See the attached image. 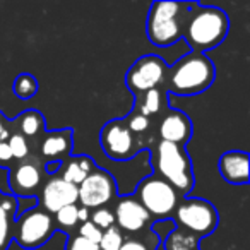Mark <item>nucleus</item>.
Segmentation results:
<instances>
[{
  "label": "nucleus",
  "mask_w": 250,
  "mask_h": 250,
  "mask_svg": "<svg viewBox=\"0 0 250 250\" xmlns=\"http://www.w3.org/2000/svg\"><path fill=\"white\" fill-rule=\"evenodd\" d=\"M216 67L208 55L188 52L175 63L168 65L163 89L177 96H195L212 86Z\"/></svg>",
  "instance_id": "obj_1"
},
{
  "label": "nucleus",
  "mask_w": 250,
  "mask_h": 250,
  "mask_svg": "<svg viewBox=\"0 0 250 250\" xmlns=\"http://www.w3.org/2000/svg\"><path fill=\"white\" fill-rule=\"evenodd\" d=\"M229 31V19L219 7L201 5L195 2L184 28L182 38L190 46V52L204 53L219 46Z\"/></svg>",
  "instance_id": "obj_2"
},
{
  "label": "nucleus",
  "mask_w": 250,
  "mask_h": 250,
  "mask_svg": "<svg viewBox=\"0 0 250 250\" xmlns=\"http://www.w3.org/2000/svg\"><path fill=\"white\" fill-rule=\"evenodd\" d=\"M151 167L154 175L167 180L182 199L188 197L195 180L192 171V160L185 147L158 141L151 147Z\"/></svg>",
  "instance_id": "obj_3"
},
{
  "label": "nucleus",
  "mask_w": 250,
  "mask_h": 250,
  "mask_svg": "<svg viewBox=\"0 0 250 250\" xmlns=\"http://www.w3.org/2000/svg\"><path fill=\"white\" fill-rule=\"evenodd\" d=\"M195 2H154L151 4L146 21L149 43L167 48L184 36V28Z\"/></svg>",
  "instance_id": "obj_4"
},
{
  "label": "nucleus",
  "mask_w": 250,
  "mask_h": 250,
  "mask_svg": "<svg viewBox=\"0 0 250 250\" xmlns=\"http://www.w3.org/2000/svg\"><path fill=\"white\" fill-rule=\"evenodd\" d=\"M134 197L149 212L154 223L171 218L182 199L178 192L167 180H163L154 173L137 184Z\"/></svg>",
  "instance_id": "obj_5"
},
{
  "label": "nucleus",
  "mask_w": 250,
  "mask_h": 250,
  "mask_svg": "<svg viewBox=\"0 0 250 250\" xmlns=\"http://www.w3.org/2000/svg\"><path fill=\"white\" fill-rule=\"evenodd\" d=\"M171 218H173L171 221L175 223L177 228L187 229L199 240L212 235L219 225L218 209L212 206V202L201 197L180 199Z\"/></svg>",
  "instance_id": "obj_6"
},
{
  "label": "nucleus",
  "mask_w": 250,
  "mask_h": 250,
  "mask_svg": "<svg viewBox=\"0 0 250 250\" xmlns=\"http://www.w3.org/2000/svg\"><path fill=\"white\" fill-rule=\"evenodd\" d=\"M55 229L57 226L53 216L36 206L22 212L14 221L12 240L18 242V245L24 250H36L52 238Z\"/></svg>",
  "instance_id": "obj_7"
},
{
  "label": "nucleus",
  "mask_w": 250,
  "mask_h": 250,
  "mask_svg": "<svg viewBox=\"0 0 250 250\" xmlns=\"http://www.w3.org/2000/svg\"><path fill=\"white\" fill-rule=\"evenodd\" d=\"M100 143L104 154L113 161H129L144 149V141L129 130L125 118H113L103 125Z\"/></svg>",
  "instance_id": "obj_8"
},
{
  "label": "nucleus",
  "mask_w": 250,
  "mask_h": 250,
  "mask_svg": "<svg viewBox=\"0 0 250 250\" xmlns=\"http://www.w3.org/2000/svg\"><path fill=\"white\" fill-rule=\"evenodd\" d=\"M168 63L158 55H143L129 67L125 74V86L136 96L146 91L163 87Z\"/></svg>",
  "instance_id": "obj_9"
},
{
  "label": "nucleus",
  "mask_w": 250,
  "mask_h": 250,
  "mask_svg": "<svg viewBox=\"0 0 250 250\" xmlns=\"http://www.w3.org/2000/svg\"><path fill=\"white\" fill-rule=\"evenodd\" d=\"M118 194L117 184L111 173L103 168H96L83 184L77 187V202L89 211L98 208H106L111 201H115Z\"/></svg>",
  "instance_id": "obj_10"
},
{
  "label": "nucleus",
  "mask_w": 250,
  "mask_h": 250,
  "mask_svg": "<svg viewBox=\"0 0 250 250\" xmlns=\"http://www.w3.org/2000/svg\"><path fill=\"white\" fill-rule=\"evenodd\" d=\"M45 168L38 160L29 156L28 160L19 161L9 168V187L12 195L18 197H31L38 195L43 182H45Z\"/></svg>",
  "instance_id": "obj_11"
},
{
  "label": "nucleus",
  "mask_w": 250,
  "mask_h": 250,
  "mask_svg": "<svg viewBox=\"0 0 250 250\" xmlns=\"http://www.w3.org/2000/svg\"><path fill=\"white\" fill-rule=\"evenodd\" d=\"M115 216V226L120 229L122 233H129V235H136L153 225V218L149 212L141 206L134 195L129 197H120L115 202V208L111 209Z\"/></svg>",
  "instance_id": "obj_12"
},
{
  "label": "nucleus",
  "mask_w": 250,
  "mask_h": 250,
  "mask_svg": "<svg viewBox=\"0 0 250 250\" xmlns=\"http://www.w3.org/2000/svg\"><path fill=\"white\" fill-rule=\"evenodd\" d=\"M77 204V187L63 180L60 175H53L43 182L38 194V208L48 214H55L62 208Z\"/></svg>",
  "instance_id": "obj_13"
},
{
  "label": "nucleus",
  "mask_w": 250,
  "mask_h": 250,
  "mask_svg": "<svg viewBox=\"0 0 250 250\" xmlns=\"http://www.w3.org/2000/svg\"><path fill=\"white\" fill-rule=\"evenodd\" d=\"M192 132H194V125H192L190 117L182 110H171L170 108L158 124L160 141L177 144L182 147H185V144L190 141Z\"/></svg>",
  "instance_id": "obj_14"
},
{
  "label": "nucleus",
  "mask_w": 250,
  "mask_h": 250,
  "mask_svg": "<svg viewBox=\"0 0 250 250\" xmlns=\"http://www.w3.org/2000/svg\"><path fill=\"white\" fill-rule=\"evenodd\" d=\"M40 154L46 163L59 161L63 163L67 158L72 156L74 149V130L60 129V130H45L40 137Z\"/></svg>",
  "instance_id": "obj_15"
},
{
  "label": "nucleus",
  "mask_w": 250,
  "mask_h": 250,
  "mask_svg": "<svg viewBox=\"0 0 250 250\" xmlns=\"http://www.w3.org/2000/svg\"><path fill=\"white\" fill-rule=\"evenodd\" d=\"M249 153L238 149L226 151L218 160V171L223 180L231 185L249 184Z\"/></svg>",
  "instance_id": "obj_16"
},
{
  "label": "nucleus",
  "mask_w": 250,
  "mask_h": 250,
  "mask_svg": "<svg viewBox=\"0 0 250 250\" xmlns=\"http://www.w3.org/2000/svg\"><path fill=\"white\" fill-rule=\"evenodd\" d=\"M170 110V100L168 94L163 87H156V89L146 91V93L136 96V103H134V111L144 115L146 118L154 117H163L167 111Z\"/></svg>",
  "instance_id": "obj_17"
},
{
  "label": "nucleus",
  "mask_w": 250,
  "mask_h": 250,
  "mask_svg": "<svg viewBox=\"0 0 250 250\" xmlns=\"http://www.w3.org/2000/svg\"><path fill=\"white\" fill-rule=\"evenodd\" d=\"M96 168V163H94V160L91 156H86V154L70 156L62 163V175L60 177L65 182H69V184L79 187Z\"/></svg>",
  "instance_id": "obj_18"
},
{
  "label": "nucleus",
  "mask_w": 250,
  "mask_h": 250,
  "mask_svg": "<svg viewBox=\"0 0 250 250\" xmlns=\"http://www.w3.org/2000/svg\"><path fill=\"white\" fill-rule=\"evenodd\" d=\"M18 206L19 201L14 195L4 194V199L0 202V250H7L12 242Z\"/></svg>",
  "instance_id": "obj_19"
},
{
  "label": "nucleus",
  "mask_w": 250,
  "mask_h": 250,
  "mask_svg": "<svg viewBox=\"0 0 250 250\" xmlns=\"http://www.w3.org/2000/svg\"><path fill=\"white\" fill-rule=\"evenodd\" d=\"M12 124V132L21 134L26 139H36V137H42L45 132V117L42 115V111L38 110H26L19 115L18 118L11 122Z\"/></svg>",
  "instance_id": "obj_20"
},
{
  "label": "nucleus",
  "mask_w": 250,
  "mask_h": 250,
  "mask_svg": "<svg viewBox=\"0 0 250 250\" xmlns=\"http://www.w3.org/2000/svg\"><path fill=\"white\" fill-rule=\"evenodd\" d=\"M199 242L201 240L195 235L188 233L187 229H182L175 226L161 242V249L163 250H195L199 249Z\"/></svg>",
  "instance_id": "obj_21"
},
{
  "label": "nucleus",
  "mask_w": 250,
  "mask_h": 250,
  "mask_svg": "<svg viewBox=\"0 0 250 250\" xmlns=\"http://www.w3.org/2000/svg\"><path fill=\"white\" fill-rule=\"evenodd\" d=\"M38 89H40L38 79L28 72L19 74L14 79V83H12V93H14L19 100H31V98L36 96Z\"/></svg>",
  "instance_id": "obj_22"
},
{
  "label": "nucleus",
  "mask_w": 250,
  "mask_h": 250,
  "mask_svg": "<svg viewBox=\"0 0 250 250\" xmlns=\"http://www.w3.org/2000/svg\"><path fill=\"white\" fill-rule=\"evenodd\" d=\"M77 209L79 206L77 204H70L62 208L60 211H57L53 214V221H55V226H59L62 231L72 235L74 229L79 226V218H77Z\"/></svg>",
  "instance_id": "obj_23"
},
{
  "label": "nucleus",
  "mask_w": 250,
  "mask_h": 250,
  "mask_svg": "<svg viewBox=\"0 0 250 250\" xmlns=\"http://www.w3.org/2000/svg\"><path fill=\"white\" fill-rule=\"evenodd\" d=\"M9 149H11L12 160L14 161H24L31 156V147H29V141L26 137H22L21 134L12 132L7 139Z\"/></svg>",
  "instance_id": "obj_24"
},
{
  "label": "nucleus",
  "mask_w": 250,
  "mask_h": 250,
  "mask_svg": "<svg viewBox=\"0 0 250 250\" xmlns=\"http://www.w3.org/2000/svg\"><path fill=\"white\" fill-rule=\"evenodd\" d=\"M125 242V235L117 228V226H111V228L104 229L101 233V238H100V250H120L122 243Z\"/></svg>",
  "instance_id": "obj_25"
},
{
  "label": "nucleus",
  "mask_w": 250,
  "mask_h": 250,
  "mask_svg": "<svg viewBox=\"0 0 250 250\" xmlns=\"http://www.w3.org/2000/svg\"><path fill=\"white\" fill-rule=\"evenodd\" d=\"M125 124H127V127H129L130 132H132L134 136L139 137V139H143L141 136H144V134L151 129V120H149V118H146L144 115L137 113V111H134V110H132V113H130L129 117H125Z\"/></svg>",
  "instance_id": "obj_26"
},
{
  "label": "nucleus",
  "mask_w": 250,
  "mask_h": 250,
  "mask_svg": "<svg viewBox=\"0 0 250 250\" xmlns=\"http://www.w3.org/2000/svg\"><path fill=\"white\" fill-rule=\"evenodd\" d=\"M89 221L93 223L94 226L104 231V229L111 228L115 226V216H113V211L110 208H98V209H93L91 211V216H89Z\"/></svg>",
  "instance_id": "obj_27"
},
{
  "label": "nucleus",
  "mask_w": 250,
  "mask_h": 250,
  "mask_svg": "<svg viewBox=\"0 0 250 250\" xmlns=\"http://www.w3.org/2000/svg\"><path fill=\"white\" fill-rule=\"evenodd\" d=\"M101 229L98 226H94L91 221H86V223H81L77 226V235L83 236V238L89 240L93 243H100V238H101Z\"/></svg>",
  "instance_id": "obj_28"
},
{
  "label": "nucleus",
  "mask_w": 250,
  "mask_h": 250,
  "mask_svg": "<svg viewBox=\"0 0 250 250\" xmlns=\"http://www.w3.org/2000/svg\"><path fill=\"white\" fill-rule=\"evenodd\" d=\"M65 250H100V247H98V243L89 242L79 235H69Z\"/></svg>",
  "instance_id": "obj_29"
},
{
  "label": "nucleus",
  "mask_w": 250,
  "mask_h": 250,
  "mask_svg": "<svg viewBox=\"0 0 250 250\" xmlns=\"http://www.w3.org/2000/svg\"><path fill=\"white\" fill-rule=\"evenodd\" d=\"M120 250H156V249H153V247H151L147 242H144V240L130 236V238H125V242L122 243Z\"/></svg>",
  "instance_id": "obj_30"
},
{
  "label": "nucleus",
  "mask_w": 250,
  "mask_h": 250,
  "mask_svg": "<svg viewBox=\"0 0 250 250\" xmlns=\"http://www.w3.org/2000/svg\"><path fill=\"white\" fill-rule=\"evenodd\" d=\"M12 154L11 149H9V144L7 141L0 139V167H12Z\"/></svg>",
  "instance_id": "obj_31"
},
{
  "label": "nucleus",
  "mask_w": 250,
  "mask_h": 250,
  "mask_svg": "<svg viewBox=\"0 0 250 250\" xmlns=\"http://www.w3.org/2000/svg\"><path fill=\"white\" fill-rule=\"evenodd\" d=\"M11 134H12V124L4 117V115L0 113V139L7 141Z\"/></svg>",
  "instance_id": "obj_32"
},
{
  "label": "nucleus",
  "mask_w": 250,
  "mask_h": 250,
  "mask_svg": "<svg viewBox=\"0 0 250 250\" xmlns=\"http://www.w3.org/2000/svg\"><path fill=\"white\" fill-rule=\"evenodd\" d=\"M89 216H91V211H89V209L83 208V206H81V208L77 209V218H79V225H81V223L89 221Z\"/></svg>",
  "instance_id": "obj_33"
},
{
  "label": "nucleus",
  "mask_w": 250,
  "mask_h": 250,
  "mask_svg": "<svg viewBox=\"0 0 250 250\" xmlns=\"http://www.w3.org/2000/svg\"><path fill=\"white\" fill-rule=\"evenodd\" d=\"M2 199H4V192L0 190V202H2Z\"/></svg>",
  "instance_id": "obj_34"
},
{
  "label": "nucleus",
  "mask_w": 250,
  "mask_h": 250,
  "mask_svg": "<svg viewBox=\"0 0 250 250\" xmlns=\"http://www.w3.org/2000/svg\"><path fill=\"white\" fill-rule=\"evenodd\" d=\"M158 250H163V249H161V245H160V249H158Z\"/></svg>",
  "instance_id": "obj_35"
},
{
  "label": "nucleus",
  "mask_w": 250,
  "mask_h": 250,
  "mask_svg": "<svg viewBox=\"0 0 250 250\" xmlns=\"http://www.w3.org/2000/svg\"><path fill=\"white\" fill-rule=\"evenodd\" d=\"M195 250H199V249H195Z\"/></svg>",
  "instance_id": "obj_36"
}]
</instances>
